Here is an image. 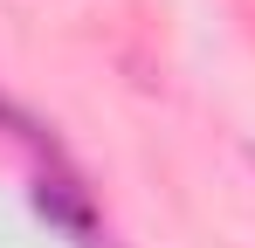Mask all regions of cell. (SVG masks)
Masks as SVG:
<instances>
[{"label":"cell","instance_id":"obj_1","mask_svg":"<svg viewBox=\"0 0 255 248\" xmlns=\"http://www.w3.org/2000/svg\"><path fill=\"white\" fill-rule=\"evenodd\" d=\"M28 207L42 214L55 235H69L76 248H111V235H104V214L90 207V193L69 179V172H42V179L28 186Z\"/></svg>","mask_w":255,"mask_h":248},{"label":"cell","instance_id":"obj_3","mask_svg":"<svg viewBox=\"0 0 255 248\" xmlns=\"http://www.w3.org/2000/svg\"><path fill=\"white\" fill-rule=\"evenodd\" d=\"M249 159H255V152H249Z\"/></svg>","mask_w":255,"mask_h":248},{"label":"cell","instance_id":"obj_2","mask_svg":"<svg viewBox=\"0 0 255 248\" xmlns=\"http://www.w3.org/2000/svg\"><path fill=\"white\" fill-rule=\"evenodd\" d=\"M0 131H14L21 145H35V152H48V159H55V138H48V124H42V118H28V111H21V104H7V97H0Z\"/></svg>","mask_w":255,"mask_h":248}]
</instances>
